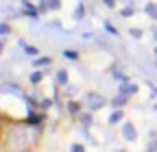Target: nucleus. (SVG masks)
<instances>
[{
	"instance_id": "obj_3",
	"label": "nucleus",
	"mask_w": 157,
	"mask_h": 152,
	"mask_svg": "<svg viewBox=\"0 0 157 152\" xmlns=\"http://www.w3.org/2000/svg\"><path fill=\"white\" fill-rule=\"evenodd\" d=\"M144 11H146L151 17H155V20H157V5H153V2H151V5H146V9H144Z\"/></svg>"
},
{
	"instance_id": "obj_18",
	"label": "nucleus",
	"mask_w": 157,
	"mask_h": 152,
	"mask_svg": "<svg viewBox=\"0 0 157 152\" xmlns=\"http://www.w3.org/2000/svg\"><path fill=\"white\" fill-rule=\"evenodd\" d=\"M105 5L107 7H113V0H105Z\"/></svg>"
},
{
	"instance_id": "obj_17",
	"label": "nucleus",
	"mask_w": 157,
	"mask_h": 152,
	"mask_svg": "<svg viewBox=\"0 0 157 152\" xmlns=\"http://www.w3.org/2000/svg\"><path fill=\"white\" fill-rule=\"evenodd\" d=\"M131 35H133V37H140V35H142V31H137V28L133 31V28H131Z\"/></svg>"
},
{
	"instance_id": "obj_9",
	"label": "nucleus",
	"mask_w": 157,
	"mask_h": 152,
	"mask_svg": "<svg viewBox=\"0 0 157 152\" xmlns=\"http://www.w3.org/2000/svg\"><path fill=\"white\" fill-rule=\"evenodd\" d=\"M35 65H37V67H42V65H50V59H48V56H46V59H37V61H35Z\"/></svg>"
},
{
	"instance_id": "obj_4",
	"label": "nucleus",
	"mask_w": 157,
	"mask_h": 152,
	"mask_svg": "<svg viewBox=\"0 0 157 152\" xmlns=\"http://www.w3.org/2000/svg\"><path fill=\"white\" fill-rule=\"evenodd\" d=\"M57 83H59V85H66V83H68V74H66L63 70L57 74Z\"/></svg>"
},
{
	"instance_id": "obj_19",
	"label": "nucleus",
	"mask_w": 157,
	"mask_h": 152,
	"mask_svg": "<svg viewBox=\"0 0 157 152\" xmlns=\"http://www.w3.org/2000/svg\"><path fill=\"white\" fill-rule=\"evenodd\" d=\"M155 52H157V50H155Z\"/></svg>"
},
{
	"instance_id": "obj_14",
	"label": "nucleus",
	"mask_w": 157,
	"mask_h": 152,
	"mask_svg": "<svg viewBox=\"0 0 157 152\" xmlns=\"http://www.w3.org/2000/svg\"><path fill=\"white\" fill-rule=\"evenodd\" d=\"M120 13H122V15H124V17H129V15H133V9H131V7H129V9H122V11H120Z\"/></svg>"
},
{
	"instance_id": "obj_2",
	"label": "nucleus",
	"mask_w": 157,
	"mask_h": 152,
	"mask_svg": "<svg viewBox=\"0 0 157 152\" xmlns=\"http://www.w3.org/2000/svg\"><path fill=\"white\" fill-rule=\"evenodd\" d=\"M90 102H92V109H96V107H103L105 104V98H101V96H90Z\"/></svg>"
},
{
	"instance_id": "obj_6",
	"label": "nucleus",
	"mask_w": 157,
	"mask_h": 152,
	"mask_svg": "<svg viewBox=\"0 0 157 152\" xmlns=\"http://www.w3.org/2000/svg\"><path fill=\"white\" fill-rule=\"evenodd\" d=\"M24 7H26V9H24V13H26V15H31V17H37V11L33 9V5H24Z\"/></svg>"
},
{
	"instance_id": "obj_7",
	"label": "nucleus",
	"mask_w": 157,
	"mask_h": 152,
	"mask_svg": "<svg viewBox=\"0 0 157 152\" xmlns=\"http://www.w3.org/2000/svg\"><path fill=\"white\" fill-rule=\"evenodd\" d=\"M124 135H127L129 139H131V137H135V130H133V126H131V124H127V126H124Z\"/></svg>"
},
{
	"instance_id": "obj_8",
	"label": "nucleus",
	"mask_w": 157,
	"mask_h": 152,
	"mask_svg": "<svg viewBox=\"0 0 157 152\" xmlns=\"http://www.w3.org/2000/svg\"><path fill=\"white\" fill-rule=\"evenodd\" d=\"M42 81V72H33L31 74V83H39Z\"/></svg>"
},
{
	"instance_id": "obj_13",
	"label": "nucleus",
	"mask_w": 157,
	"mask_h": 152,
	"mask_svg": "<svg viewBox=\"0 0 157 152\" xmlns=\"http://www.w3.org/2000/svg\"><path fill=\"white\" fill-rule=\"evenodd\" d=\"M22 46H24V50H26L29 54H37V50H35L33 46H26V44H22Z\"/></svg>"
},
{
	"instance_id": "obj_16",
	"label": "nucleus",
	"mask_w": 157,
	"mask_h": 152,
	"mask_svg": "<svg viewBox=\"0 0 157 152\" xmlns=\"http://www.w3.org/2000/svg\"><path fill=\"white\" fill-rule=\"evenodd\" d=\"M105 28H107V31H109V33H111V35H118V31H116V28H113V26H111V24H105Z\"/></svg>"
},
{
	"instance_id": "obj_1",
	"label": "nucleus",
	"mask_w": 157,
	"mask_h": 152,
	"mask_svg": "<svg viewBox=\"0 0 157 152\" xmlns=\"http://www.w3.org/2000/svg\"><path fill=\"white\" fill-rule=\"evenodd\" d=\"M120 93L122 96H133V93H137V85H124L120 89Z\"/></svg>"
},
{
	"instance_id": "obj_10",
	"label": "nucleus",
	"mask_w": 157,
	"mask_h": 152,
	"mask_svg": "<svg viewBox=\"0 0 157 152\" xmlns=\"http://www.w3.org/2000/svg\"><path fill=\"white\" fill-rule=\"evenodd\" d=\"M83 13H85V9H83V5H78V9L74 11V17H83Z\"/></svg>"
},
{
	"instance_id": "obj_12",
	"label": "nucleus",
	"mask_w": 157,
	"mask_h": 152,
	"mask_svg": "<svg viewBox=\"0 0 157 152\" xmlns=\"http://www.w3.org/2000/svg\"><path fill=\"white\" fill-rule=\"evenodd\" d=\"M63 54L68 56V59H72V61H74V59H76V56H78V54H76V52H72V50H66Z\"/></svg>"
},
{
	"instance_id": "obj_5",
	"label": "nucleus",
	"mask_w": 157,
	"mask_h": 152,
	"mask_svg": "<svg viewBox=\"0 0 157 152\" xmlns=\"http://www.w3.org/2000/svg\"><path fill=\"white\" fill-rule=\"evenodd\" d=\"M120 120H122V111H116V113H111V118H109V122H111V124L120 122Z\"/></svg>"
},
{
	"instance_id": "obj_15",
	"label": "nucleus",
	"mask_w": 157,
	"mask_h": 152,
	"mask_svg": "<svg viewBox=\"0 0 157 152\" xmlns=\"http://www.w3.org/2000/svg\"><path fill=\"white\" fill-rule=\"evenodd\" d=\"M116 78H118V81H122V83H127V76L120 74V72H116Z\"/></svg>"
},
{
	"instance_id": "obj_11",
	"label": "nucleus",
	"mask_w": 157,
	"mask_h": 152,
	"mask_svg": "<svg viewBox=\"0 0 157 152\" xmlns=\"http://www.w3.org/2000/svg\"><path fill=\"white\" fill-rule=\"evenodd\" d=\"M68 109H70V113H78V104H76V102H70Z\"/></svg>"
}]
</instances>
